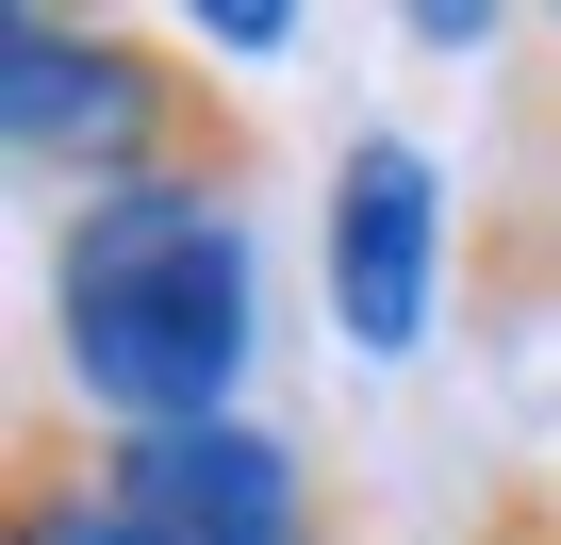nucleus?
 I'll return each instance as SVG.
<instances>
[{
  "label": "nucleus",
  "mask_w": 561,
  "mask_h": 545,
  "mask_svg": "<svg viewBox=\"0 0 561 545\" xmlns=\"http://www.w3.org/2000/svg\"><path fill=\"white\" fill-rule=\"evenodd\" d=\"M0 133L83 198H248V116L133 18H18L0 34Z\"/></svg>",
  "instance_id": "2"
},
{
  "label": "nucleus",
  "mask_w": 561,
  "mask_h": 545,
  "mask_svg": "<svg viewBox=\"0 0 561 545\" xmlns=\"http://www.w3.org/2000/svg\"><path fill=\"white\" fill-rule=\"evenodd\" d=\"M0 545H133V512H116L100 446L67 463V413H34V430H18V529H0Z\"/></svg>",
  "instance_id": "5"
},
{
  "label": "nucleus",
  "mask_w": 561,
  "mask_h": 545,
  "mask_svg": "<svg viewBox=\"0 0 561 545\" xmlns=\"http://www.w3.org/2000/svg\"><path fill=\"white\" fill-rule=\"evenodd\" d=\"M100 479H116L133 545H331V512H314L298 446H264L248 413H231V430H149V446H100Z\"/></svg>",
  "instance_id": "3"
},
{
  "label": "nucleus",
  "mask_w": 561,
  "mask_h": 545,
  "mask_svg": "<svg viewBox=\"0 0 561 545\" xmlns=\"http://www.w3.org/2000/svg\"><path fill=\"white\" fill-rule=\"evenodd\" d=\"M430 248H446L430 149H413V133H364V149L331 166V315H347L364 364H397V348L430 331Z\"/></svg>",
  "instance_id": "4"
},
{
  "label": "nucleus",
  "mask_w": 561,
  "mask_h": 545,
  "mask_svg": "<svg viewBox=\"0 0 561 545\" xmlns=\"http://www.w3.org/2000/svg\"><path fill=\"white\" fill-rule=\"evenodd\" d=\"M50 348L67 397L149 446V430H231L248 364V231L231 198H83L50 248Z\"/></svg>",
  "instance_id": "1"
}]
</instances>
